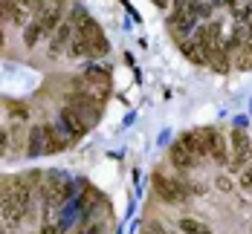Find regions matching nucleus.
Here are the masks:
<instances>
[{
  "mask_svg": "<svg viewBox=\"0 0 252 234\" xmlns=\"http://www.w3.org/2000/svg\"><path fill=\"white\" fill-rule=\"evenodd\" d=\"M0 220H3V226H6L9 232H15V229L24 223V217H21V211H18V203H15V188H12V185L0 188Z\"/></svg>",
  "mask_w": 252,
  "mask_h": 234,
  "instance_id": "obj_1",
  "label": "nucleus"
},
{
  "mask_svg": "<svg viewBox=\"0 0 252 234\" xmlns=\"http://www.w3.org/2000/svg\"><path fill=\"white\" fill-rule=\"evenodd\" d=\"M250 159H252V142L247 139V133L244 130H235L232 133V171H244L247 165H250Z\"/></svg>",
  "mask_w": 252,
  "mask_h": 234,
  "instance_id": "obj_2",
  "label": "nucleus"
},
{
  "mask_svg": "<svg viewBox=\"0 0 252 234\" xmlns=\"http://www.w3.org/2000/svg\"><path fill=\"white\" fill-rule=\"evenodd\" d=\"M154 185H157V194H159L165 203H174L177 206V203H186V200H189V191H186L189 185H183V182L165 180V177L157 174V177H154Z\"/></svg>",
  "mask_w": 252,
  "mask_h": 234,
  "instance_id": "obj_3",
  "label": "nucleus"
},
{
  "mask_svg": "<svg viewBox=\"0 0 252 234\" xmlns=\"http://www.w3.org/2000/svg\"><path fill=\"white\" fill-rule=\"evenodd\" d=\"M58 125L67 130V136H70V139H78V136H84L87 130L93 128V125H90V122H87V119H84L78 110H73V107H64V110H61V119H58Z\"/></svg>",
  "mask_w": 252,
  "mask_h": 234,
  "instance_id": "obj_4",
  "label": "nucleus"
},
{
  "mask_svg": "<svg viewBox=\"0 0 252 234\" xmlns=\"http://www.w3.org/2000/svg\"><path fill=\"white\" fill-rule=\"evenodd\" d=\"M70 107L78 110L90 125L99 119V113H101V102H99V99H93L90 93H73V96H70Z\"/></svg>",
  "mask_w": 252,
  "mask_h": 234,
  "instance_id": "obj_5",
  "label": "nucleus"
},
{
  "mask_svg": "<svg viewBox=\"0 0 252 234\" xmlns=\"http://www.w3.org/2000/svg\"><path fill=\"white\" fill-rule=\"evenodd\" d=\"M200 139L206 145V151H209V159H215L218 165H226V142H223V136L215 128H209V130H200Z\"/></svg>",
  "mask_w": 252,
  "mask_h": 234,
  "instance_id": "obj_6",
  "label": "nucleus"
},
{
  "mask_svg": "<svg viewBox=\"0 0 252 234\" xmlns=\"http://www.w3.org/2000/svg\"><path fill=\"white\" fill-rule=\"evenodd\" d=\"M81 38L87 41V47L93 55H104L107 52V41H104V35L99 32V26L93 24L90 18H81Z\"/></svg>",
  "mask_w": 252,
  "mask_h": 234,
  "instance_id": "obj_7",
  "label": "nucleus"
},
{
  "mask_svg": "<svg viewBox=\"0 0 252 234\" xmlns=\"http://www.w3.org/2000/svg\"><path fill=\"white\" fill-rule=\"evenodd\" d=\"M29 156H41V154H50L52 151V142H50V130L47 128H32V133H29Z\"/></svg>",
  "mask_w": 252,
  "mask_h": 234,
  "instance_id": "obj_8",
  "label": "nucleus"
},
{
  "mask_svg": "<svg viewBox=\"0 0 252 234\" xmlns=\"http://www.w3.org/2000/svg\"><path fill=\"white\" fill-rule=\"evenodd\" d=\"M0 21H9V24H15V26H26V21H29V12H26L21 3L0 0Z\"/></svg>",
  "mask_w": 252,
  "mask_h": 234,
  "instance_id": "obj_9",
  "label": "nucleus"
},
{
  "mask_svg": "<svg viewBox=\"0 0 252 234\" xmlns=\"http://www.w3.org/2000/svg\"><path fill=\"white\" fill-rule=\"evenodd\" d=\"M38 21H41V29H44V38H52L55 29L61 26V0H52L50 6H47V12Z\"/></svg>",
  "mask_w": 252,
  "mask_h": 234,
  "instance_id": "obj_10",
  "label": "nucleus"
},
{
  "mask_svg": "<svg viewBox=\"0 0 252 234\" xmlns=\"http://www.w3.org/2000/svg\"><path fill=\"white\" fill-rule=\"evenodd\" d=\"M12 188H15V203H18L21 217L29 220V217H32V185H29L26 180H21V182H15Z\"/></svg>",
  "mask_w": 252,
  "mask_h": 234,
  "instance_id": "obj_11",
  "label": "nucleus"
},
{
  "mask_svg": "<svg viewBox=\"0 0 252 234\" xmlns=\"http://www.w3.org/2000/svg\"><path fill=\"white\" fill-rule=\"evenodd\" d=\"M168 156H171V165H174L177 171H191V168H194V162H197L194 156L183 148V142H174V145H171V154H168Z\"/></svg>",
  "mask_w": 252,
  "mask_h": 234,
  "instance_id": "obj_12",
  "label": "nucleus"
},
{
  "mask_svg": "<svg viewBox=\"0 0 252 234\" xmlns=\"http://www.w3.org/2000/svg\"><path fill=\"white\" fill-rule=\"evenodd\" d=\"M73 24L70 21H64V24L55 29V35H52V55H58V52L64 50V44H73Z\"/></svg>",
  "mask_w": 252,
  "mask_h": 234,
  "instance_id": "obj_13",
  "label": "nucleus"
},
{
  "mask_svg": "<svg viewBox=\"0 0 252 234\" xmlns=\"http://www.w3.org/2000/svg\"><path fill=\"white\" fill-rule=\"evenodd\" d=\"M180 232L183 234H212V229L203 226L200 220H194V217H180Z\"/></svg>",
  "mask_w": 252,
  "mask_h": 234,
  "instance_id": "obj_14",
  "label": "nucleus"
},
{
  "mask_svg": "<svg viewBox=\"0 0 252 234\" xmlns=\"http://www.w3.org/2000/svg\"><path fill=\"white\" fill-rule=\"evenodd\" d=\"M180 50H183V55H186L189 61H194V64H206V55L200 52V44L186 41V44H180Z\"/></svg>",
  "mask_w": 252,
  "mask_h": 234,
  "instance_id": "obj_15",
  "label": "nucleus"
},
{
  "mask_svg": "<svg viewBox=\"0 0 252 234\" xmlns=\"http://www.w3.org/2000/svg\"><path fill=\"white\" fill-rule=\"evenodd\" d=\"M84 81L87 84H99L101 90H104L107 87V73L101 67H90V70H84Z\"/></svg>",
  "mask_w": 252,
  "mask_h": 234,
  "instance_id": "obj_16",
  "label": "nucleus"
},
{
  "mask_svg": "<svg viewBox=\"0 0 252 234\" xmlns=\"http://www.w3.org/2000/svg\"><path fill=\"white\" fill-rule=\"evenodd\" d=\"M44 35V29H41V21H32V24L26 26V32H24V41H26V47L32 50L35 44H38V38Z\"/></svg>",
  "mask_w": 252,
  "mask_h": 234,
  "instance_id": "obj_17",
  "label": "nucleus"
},
{
  "mask_svg": "<svg viewBox=\"0 0 252 234\" xmlns=\"http://www.w3.org/2000/svg\"><path fill=\"white\" fill-rule=\"evenodd\" d=\"M241 185H244V188H252V165H247V168L241 171Z\"/></svg>",
  "mask_w": 252,
  "mask_h": 234,
  "instance_id": "obj_18",
  "label": "nucleus"
},
{
  "mask_svg": "<svg viewBox=\"0 0 252 234\" xmlns=\"http://www.w3.org/2000/svg\"><path fill=\"white\" fill-rule=\"evenodd\" d=\"M6 139H9V133L0 128V154H6Z\"/></svg>",
  "mask_w": 252,
  "mask_h": 234,
  "instance_id": "obj_19",
  "label": "nucleus"
},
{
  "mask_svg": "<svg viewBox=\"0 0 252 234\" xmlns=\"http://www.w3.org/2000/svg\"><path fill=\"white\" fill-rule=\"evenodd\" d=\"M218 188H220V191H229V180L226 177H218Z\"/></svg>",
  "mask_w": 252,
  "mask_h": 234,
  "instance_id": "obj_20",
  "label": "nucleus"
},
{
  "mask_svg": "<svg viewBox=\"0 0 252 234\" xmlns=\"http://www.w3.org/2000/svg\"><path fill=\"white\" fill-rule=\"evenodd\" d=\"M41 234H55V226H50V223H47V226L41 229Z\"/></svg>",
  "mask_w": 252,
  "mask_h": 234,
  "instance_id": "obj_21",
  "label": "nucleus"
},
{
  "mask_svg": "<svg viewBox=\"0 0 252 234\" xmlns=\"http://www.w3.org/2000/svg\"><path fill=\"white\" fill-rule=\"evenodd\" d=\"M0 44H3V26H0Z\"/></svg>",
  "mask_w": 252,
  "mask_h": 234,
  "instance_id": "obj_22",
  "label": "nucleus"
},
{
  "mask_svg": "<svg viewBox=\"0 0 252 234\" xmlns=\"http://www.w3.org/2000/svg\"><path fill=\"white\" fill-rule=\"evenodd\" d=\"M250 55H252V41H250Z\"/></svg>",
  "mask_w": 252,
  "mask_h": 234,
  "instance_id": "obj_23",
  "label": "nucleus"
},
{
  "mask_svg": "<svg viewBox=\"0 0 252 234\" xmlns=\"http://www.w3.org/2000/svg\"><path fill=\"white\" fill-rule=\"evenodd\" d=\"M180 234H183V232H180Z\"/></svg>",
  "mask_w": 252,
  "mask_h": 234,
  "instance_id": "obj_24",
  "label": "nucleus"
}]
</instances>
